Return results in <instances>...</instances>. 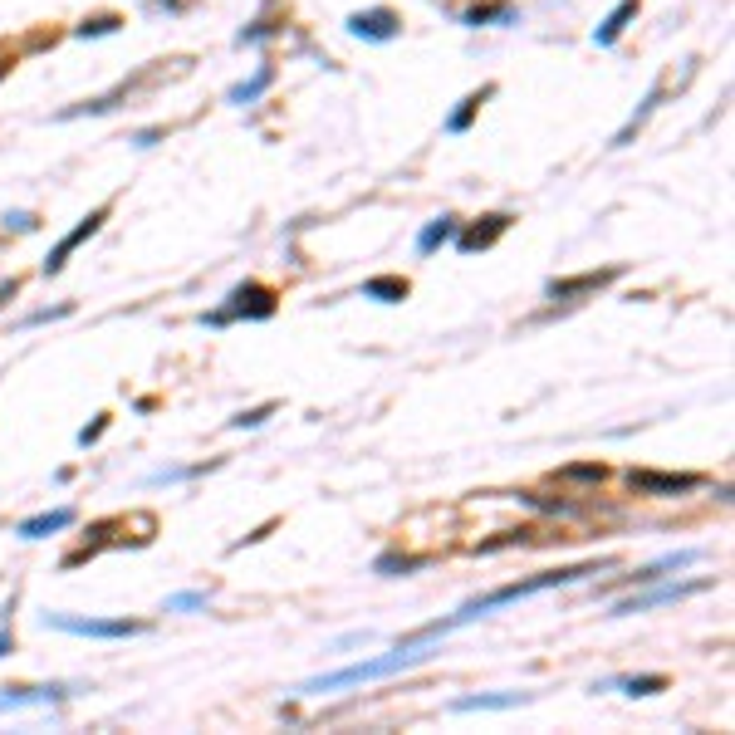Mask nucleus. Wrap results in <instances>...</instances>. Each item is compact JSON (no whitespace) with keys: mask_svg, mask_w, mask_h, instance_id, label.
<instances>
[{"mask_svg":"<svg viewBox=\"0 0 735 735\" xmlns=\"http://www.w3.org/2000/svg\"><path fill=\"white\" fill-rule=\"evenodd\" d=\"M603 564H578V569H545V574H535V578H514V584H505V588H491V593H481V599H471L456 618H446L441 628L452 632V628H461V623H476V618H485L491 608H505V603H520V599H530V593H545V588H564V584H578L584 574H599Z\"/></svg>","mask_w":735,"mask_h":735,"instance_id":"nucleus-1","label":"nucleus"},{"mask_svg":"<svg viewBox=\"0 0 735 735\" xmlns=\"http://www.w3.org/2000/svg\"><path fill=\"white\" fill-rule=\"evenodd\" d=\"M437 657V647L417 642V647H392L388 657H373V662H353V667H338L329 677H314L305 682L299 692H338V686H358V682H378V677H392V672H407V667H422V662Z\"/></svg>","mask_w":735,"mask_h":735,"instance_id":"nucleus-2","label":"nucleus"},{"mask_svg":"<svg viewBox=\"0 0 735 735\" xmlns=\"http://www.w3.org/2000/svg\"><path fill=\"white\" fill-rule=\"evenodd\" d=\"M275 309H280V294H275L270 284H260V280H245V284H236V290H231L226 309L206 314L201 324H231V319H270Z\"/></svg>","mask_w":735,"mask_h":735,"instance_id":"nucleus-3","label":"nucleus"},{"mask_svg":"<svg viewBox=\"0 0 735 735\" xmlns=\"http://www.w3.org/2000/svg\"><path fill=\"white\" fill-rule=\"evenodd\" d=\"M44 628L74 632V638H133V632H143V623H128V618H69V613H44Z\"/></svg>","mask_w":735,"mask_h":735,"instance_id":"nucleus-4","label":"nucleus"},{"mask_svg":"<svg viewBox=\"0 0 735 735\" xmlns=\"http://www.w3.org/2000/svg\"><path fill=\"white\" fill-rule=\"evenodd\" d=\"M706 578H696V584H657L647 588V593H632V599H623L618 608H613V618H628V613H647V608H662V603H682V599H696V593H706Z\"/></svg>","mask_w":735,"mask_h":735,"instance_id":"nucleus-5","label":"nucleus"},{"mask_svg":"<svg viewBox=\"0 0 735 735\" xmlns=\"http://www.w3.org/2000/svg\"><path fill=\"white\" fill-rule=\"evenodd\" d=\"M628 485L638 495H686L701 485V476H692V471H628Z\"/></svg>","mask_w":735,"mask_h":735,"instance_id":"nucleus-6","label":"nucleus"},{"mask_svg":"<svg viewBox=\"0 0 735 735\" xmlns=\"http://www.w3.org/2000/svg\"><path fill=\"white\" fill-rule=\"evenodd\" d=\"M510 231V216L505 211H495V216H481V220H471L466 231H456V251L461 255H476V251H491L500 236Z\"/></svg>","mask_w":735,"mask_h":735,"instance_id":"nucleus-7","label":"nucleus"},{"mask_svg":"<svg viewBox=\"0 0 735 735\" xmlns=\"http://www.w3.org/2000/svg\"><path fill=\"white\" fill-rule=\"evenodd\" d=\"M104 220H108V206H98V211H89V216H84V220H79V226H74V231H69V236H64V241H59V245H54V251H50V260H44V275H59V270H64V260H69V255H74V251H79V245H84V241H89V236H98V226H104Z\"/></svg>","mask_w":735,"mask_h":735,"instance_id":"nucleus-8","label":"nucleus"},{"mask_svg":"<svg viewBox=\"0 0 735 735\" xmlns=\"http://www.w3.org/2000/svg\"><path fill=\"white\" fill-rule=\"evenodd\" d=\"M618 265L613 270H584V275H569V280H549V299H584V294H599V290H608L613 280H618Z\"/></svg>","mask_w":735,"mask_h":735,"instance_id":"nucleus-9","label":"nucleus"},{"mask_svg":"<svg viewBox=\"0 0 735 735\" xmlns=\"http://www.w3.org/2000/svg\"><path fill=\"white\" fill-rule=\"evenodd\" d=\"M348 30H353L358 40H392V35L402 30V20L388 11V5H378V11H358L353 20H348Z\"/></svg>","mask_w":735,"mask_h":735,"instance_id":"nucleus-10","label":"nucleus"},{"mask_svg":"<svg viewBox=\"0 0 735 735\" xmlns=\"http://www.w3.org/2000/svg\"><path fill=\"white\" fill-rule=\"evenodd\" d=\"M69 525H74V510H69V505H59V510H44V514H35V520H25L15 535H20V539H44V535L69 530Z\"/></svg>","mask_w":735,"mask_h":735,"instance_id":"nucleus-11","label":"nucleus"},{"mask_svg":"<svg viewBox=\"0 0 735 735\" xmlns=\"http://www.w3.org/2000/svg\"><path fill=\"white\" fill-rule=\"evenodd\" d=\"M530 696L525 692H495V696H461V701H452V711H510V706H525Z\"/></svg>","mask_w":735,"mask_h":735,"instance_id":"nucleus-12","label":"nucleus"},{"mask_svg":"<svg viewBox=\"0 0 735 735\" xmlns=\"http://www.w3.org/2000/svg\"><path fill=\"white\" fill-rule=\"evenodd\" d=\"M696 559H701V554H696V549H677V554H662L657 564L638 569V574H632V578H638V584H657L662 574H672V569H692Z\"/></svg>","mask_w":735,"mask_h":735,"instance_id":"nucleus-13","label":"nucleus"},{"mask_svg":"<svg viewBox=\"0 0 735 735\" xmlns=\"http://www.w3.org/2000/svg\"><path fill=\"white\" fill-rule=\"evenodd\" d=\"M407 290H412V284L402 280V275H378V280H368V284H363V299H383V305H402V299H407Z\"/></svg>","mask_w":735,"mask_h":735,"instance_id":"nucleus-14","label":"nucleus"},{"mask_svg":"<svg viewBox=\"0 0 735 735\" xmlns=\"http://www.w3.org/2000/svg\"><path fill=\"white\" fill-rule=\"evenodd\" d=\"M452 236H456V216H437V220L427 226V231L417 236V251H422V255H431L437 245H446V241H452Z\"/></svg>","mask_w":735,"mask_h":735,"instance_id":"nucleus-15","label":"nucleus"},{"mask_svg":"<svg viewBox=\"0 0 735 735\" xmlns=\"http://www.w3.org/2000/svg\"><path fill=\"white\" fill-rule=\"evenodd\" d=\"M638 5H642V0H623L618 11H613L608 20H603V30L593 35V40H599V44H613V40H618L623 30H628V20H632V15H638Z\"/></svg>","mask_w":735,"mask_h":735,"instance_id":"nucleus-16","label":"nucleus"},{"mask_svg":"<svg viewBox=\"0 0 735 735\" xmlns=\"http://www.w3.org/2000/svg\"><path fill=\"white\" fill-rule=\"evenodd\" d=\"M495 94V89L491 84H485L481 89V94H471V98H461V108H456V113L452 118H446V128H452V133H466V128H471V118L476 113H481V104H485V98H491Z\"/></svg>","mask_w":735,"mask_h":735,"instance_id":"nucleus-17","label":"nucleus"},{"mask_svg":"<svg viewBox=\"0 0 735 735\" xmlns=\"http://www.w3.org/2000/svg\"><path fill=\"white\" fill-rule=\"evenodd\" d=\"M491 20L510 25L514 20V5H471V11H466V25H491Z\"/></svg>","mask_w":735,"mask_h":735,"instance_id":"nucleus-18","label":"nucleus"},{"mask_svg":"<svg viewBox=\"0 0 735 735\" xmlns=\"http://www.w3.org/2000/svg\"><path fill=\"white\" fill-rule=\"evenodd\" d=\"M623 692H628V696H657V692H667V677H662V672L628 677V682H623Z\"/></svg>","mask_w":735,"mask_h":735,"instance_id":"nucleus-19","label":"nucleus"},{"mask_svg":"<svg viewBox=\"0 0 735 735\" xmlns=\"http://www.w3.org/2000/svg\"><path fill=\"white\" fill-rule=\"evenodd\" d=\"M270 79H275V74H270V69H260V74L251 79V84H236V89H231V104H251V98H260Z\"/></svg>","mask_w":735,"mask_h":735,"instance_id":"nucleus-20","label":"nucleus"},{"mask_svg":"<svg viewBox=\"0 0 735 735\" xmlns=\"http://www.w3.org/2000/svg\"><path fill=\"white\" fill-rule=\"evenodd\" d=\"M422 564H427V559H412V554H383L378 559V574H398V569H402V574H412V569H422Z\"/></svg>","mask_w":735,"mask_h":735,"instance_id":"nucleus-21","label":"nucleus"},{"mask_svg":"<svg viewBox=\"0 0 735 735\" xmlns=\"http://www.w3.org/2000/svg\"><path fill=\"white\" fill-rule=\"evenodd\" d=\"M603 466H569V471H559V481H584V485H599L603 481Z\"/></svg>","mask_w":735,"mask_h":735,"instance_id":"nucleus-22","label":"nucleus"},{"mask_svg":"<svg viewBox=\"0 0 735 735\" xmlns=\"http://www.w3.org/2000/svg\"><path fill=\"white\" fill-rule=\"evenodd\" d=\"M265 417H275V402H265V407H255V412H241V417H231V427L245 431V427H260Z\"/></svg>","mask_w":735,"mask_h":735,"instance_id":"nucleus-23","label":"nucleus"},{"mask_svg":"<svg viewBox=\"0 0 735 735\" xmlns=\"http://www.w3.org/2000/svg\"><path fill=\"white\" fill-rule=\"evenodd\" d=\"M108 30H118L113 15H98V20H84V25H79V35H108Z\"/></svg>","mask_w":735,"mask_h":735,"instance_id":"nucleus-24","label":"nucleus"},{"mask_svg":"<svg viewBox=\"0 0 735 735\" xmlns=\"http://www.w3.org/2000/svg\"><path fill=\"white\" fill-rule=\"evenodd\" d=\"M104 431H108V417H98L94 427H84V431H79V446H94V441L104 437Z\"/></svg>","mask_w":735,"mask_h":735,"instance_id":"nucleus-25","label":"nucleus"},{"mask_svg":"<svg viewBox=\"0 0 735 735\" xmlns=\"http://www.w3.org/2000/svg\"><path fill=\"white\" fill-rule=\"evenodd\" d=\"M69 314V305H54V309H40V314H30V324H44V319H64Z\"/></svg>","mask_w":735,"mask_h":735,"instance_id":"nucleus-26","label":"nucleus"},{"mask_svg":"<svg viewBox=\"0 0 735 735\" xmlns=\"http://www.w3.org/2000/svg\"><path fill=\"white\" fill-rule=\"evenodd\" d=\"M201 593H182V599H167V608H197Z\"/></svg>","mask_w":735,"mask_h":735,"instance_id":"nucleus-27","label":"nucleus"},{"mask_svg":"<svg viewBox=\"0 0 735 735\" xmlns=\"http://www.w3.org/2000/svg\"><path fill=\"white\" fill-rule=\"evenodd\" d=\"M15 294H20V280H5V284H0V309H5V299H15Z\"/></svg>","mask_w":735,"mask_h":735,"instance_id":"nucleus-28","label":"nucleus"},{"mask_svg":"<svg viewBox=\"0 0 735 735\" xmlns=\"http://www.w3.org/2000/svg\"><path fill=\"white\" fill-rule=\"evenodd\" d=\"M5 652H15V642H11V632H0V657H5Z\"/></svg>","mask_w":735,"mask_h":735,"instance_id":"nucleus-29","label":"nucleus"}]
</instances>
